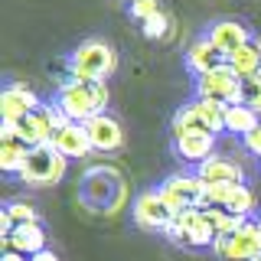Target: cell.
I'll return each mask as SVG.
<instances>
[{
	"mask_svg": "<svg viewBox=\"0 0 261 261\" xmlns=\"http://www.w3.org/2000/svg\"><path fill=\"white\" fill-rule=\"evenodd\" d=\"M65 167H69V160H65L53 144L30 147V157L20 170V179L30 183V186H53L65 176Z\"/></svg>",
	"mask_w": 261,
	"mask_h": 261,
	"instance_id": "4",
	"label": "cell"
},
{
	"mask_svg": "<svg viewBox=\"0 0 261 261\" xmlns=\"http://www.w3.org/2000/svg\"><path fill=\"white\" fill-rule=\"evenodd\" d=\"M160 193H163V199H167L176 212L199 209L202 202H206V183H202L196 173H170L160 183Z\"/></svg>",
	"mask_w": 261,
	"mask_h": 261,
	"instance_id": "8",
	"label": "cell"
},
{
	"mask_svg": "<svg viewBox=\"0 0 261 261\" xmlns=\"http://www.w3.org/2000/svg\"><path fill=\"white\" fill-rule=\"evenodd\" d=\"M4 130H10L13 137H20L27 147H43V144H53V127L49 121L43 118V111L36 114H27V118L13 121V124H4Z\"/></svg>",
	"mask_w": 261,
	"mask_h": 261,
	"instance_id": "15",
	"label": "cell"
},
{
	"mask_svg": "<svg viewBox=\"0 0 261 261\" xmlns=\"http://www.w3.org/2000/svg\"><path fill=\"white\" fill-rule=\"evenodd\" d=\"M255 261H261V255H258V258H255Z\"/></svg>",
	"mask_w": 261,
	"mask_h": 261,
	"instance_id": "30",
	"label": "cell"
},
{
	"mask_svg": "<svg viewBox=\"0 0 261 261\" xmlns=\"http://www.w3.org/2000/svg\"><path fill=\"white\" fill-rule=\"evenodd\" d=\"M196 98H209V101H219L225 108L228 105H242V79L225 62V65H219V69L196 79Z\"/></svg>",
	"mask_w": 261,
	"mask_h": 261,
	"instance_id": "5",
	"label": "cell"
},
{
	"mask_svg": "<svg viewBox=\"0 0 261 261\" xmlns=\"http://www.w3.org/2000/svg\"><path fill=\"white\" fill-rule=\"evenodd\" d=\"M43 108L39 95L33 88L20 85V82H10V85L0 92V114H4V124H13V121L27 118V114H36Z\"/></svg>",
	"mask_w": 261,
	"mask_h": 261,
	"instance_id": "10",
	"label": "cell"
},
{
	"mask_svg": "<svg viewBox=\"0 0 261 261\" xmlns=\"http://www.w3.org/2000/svg\"><path fill=\"white\" fill-rule=\"evenodd\" d=\"M114 65H118V56H114V49L105 43V39H85V43L72 53L69 79H62V85L65 82H85V85L105 82L114 72Z\"/></svg>",
	"mask_w": 261,
	"mask_h": 261,
	"instance_id": "2",
	"label": "cell"
},
{
	"mask_svg": "<svg viewBox=\"0 0 261 261\" xmlns=\"http://www.w3.org/2000/svg\"><path fill=\"white\" fill-rule=\"evenodd\" d=\"M85 134H88V144L92 150H101V153H114L124 147V127H121L118 118H111L108 111L105 114H95L92 121H85Z\"/></svg>",
	"mask_w": 261,
	"mask_h": 261,
	"instance_id": "11",
	"label": "cell"
},
{
	"mask_svg": "<svg viewBox=\"0 0 261 261\" xmlns=\"http://www.w3.org/2000/svg\"><path fill=\"white\" fill-rule=\"evenodd\" d=\"M53 147L62 153L65 160L88 157V153H92V144H88V134H85L82 124H65L62 130H56V134H53Z\"/></svg>",
	"mask_w": 261,
	"mask_h": 261,
	"instance_id": "17",
	"label": "cell"
},
{
	"mask_svg": "<svg viewBox=\"0 0 261 261\" xmlns=\"http://www.w3.org/2000/svg\"><path fill=\"white\" fill-rule=\"evenodd\" d=\"M56 105L62 108V114L72 124H85L95 114H105V108H108V85L105 82H92V85H85V82H65L59 88Z\"/></svg>",
	"mask_w": 261,
	"mask_h": 261,
	"instance_id": "1",
	"label": "cell"
},
{
	"mask_svg": "<svg viewBox=\"0 0 261 261\" xmlns=\"http://www.w3.org/2000/svg\"><path fill=\"white\" fill-rule=\"evenodd\" d=\"M157 13H160L157 0H134V4H130V16H137L141 23H147L150 16H157Z\"/></svg>",
	"mask_w": 261,
	"mask_h": 261,
	"instance_id": "26",
	"label": "cell"
},
{
	"mask_svg": "<svg viewBox=\"0 0 261 261\" xmlns=\"http://www.w3.org/2000/svg\"><path fill=\"white\" fill-rule=\"evenodd\" d=\"M4 251H20V255H39L46 251V232L39 222H27V225H16L10 239H4Z\"/></svg>",
	"mask_w": 261,
	"mask_h": 261,
	"instance_id": "16",
	"label": "cell"
},
{
	"mask_svg": "<svg viewBox=\"0 0 261 261\" xmlns=\"http://www.w3.org/2000/svg\"><path fill=\"white\" fill-rule=\"evenodd\" d=\"M225 62L235 69V75L239 79H255V75H261V43H245V46H239L232 56H225Z\"/></svg>",
	"mask_w": 261,
	"mask_h": 261,
	"instance_id": "20",
	"label": "cell"
},
{
	"mask_svg": "<svg viewBox=\"0 0 261 261\" xmlns=\"http://www.w3.org/2000/svg\"><path fill=\"white\" fill-rule=\"evenodd\" d=\"M242 147H245L248 153H255V157H261V124L251 130V134H245V137H242Z\"/></svg>",
	"mask_w": 261,
	"mask_h": 261,
	"instance_id": "27",
	"label": "cell"
},
{
	"mask_svg": "<svg viewBox=\"0 0 261 261\" xmlns=\"http://www.w3.org/2000/svg\"><path fill=\"white\" fill-rule=\"evenodd\" d=\"M7 212H10V219L16 225H27V222H36V206L27 199H13V202H7L4 206Z\"/></svg>",
	"mask_w": 261,
	"mask_h": 261,
	"instance_id": "23",
	"label": "cell"
},
{
	"mask_svg": "<svg viewBox=\"0 0 261 261\" xmlns=\"http://www.w3.org/2000/svg\"><path fill=\"white\" fill-rule=\"evenodd\" d=\"M209 43L219 49L222 56H232L239 46H245V43H251V36H248V27L245 23H239V20H216L209 27Z\"/></svg>",
	"mask_w": 261,
	"mask_h": 261,
	"instance_id": "14",
	"label": "cell"
},
{
	"mask_svg": "<svg viewBox=\"0 0 261 261\" xmlns=\"http://www.w3.org/2000/svg\"><path fill=\"white\" fill-rule=\"evenodd\" d=\"M212 251L222 261H255L261 255V222H245L239 232L216 239Z\"/></svg>",
	"mask_w": 261,
	"mask_h": 261,
	"instance_id": "7",
	"label": "cell"
},
{
	"mask_svg": "<svg viewBox=\"0 0 261 261\" xmlns=\"http://www.w3.org/2000/svg\"><path fill=\"white\" fill-rule=\"evenodd\" d=\"M130 4H134V0H130Z\"/></svg>",
	"mask_w": 261,
	"mask_h": 261,
	"instance_id": "31",
	"label": "cell"
},
{
	"mask_svg": "<svg viewBox=\"0 0 261 261\" xmlns=\"http://www.w3.org/2000/svg\"><path fill=\"white\" fill-rule=\"evenodd\" d=\"M167 33H170V16L163 13V10L144 23V36H147V39H163Z\"/></svg>",
	"mask_w": 261,
	"mask_h": 261,
	"instance_id": "25",
	"label": "cell"
},
{
	"mask_svg": "<svg viewBox=\"0 0 261 261\" xmlns=\"http://www.w3.org/2000/svg\"><path fill=\"white\" fill-rule=\"evenodd\" d=\"M196 176L206 186H239V183H245V170L235 160L219 157V153H212L206 163H199V167H196Z\"/></svg>",
	"mask_w": 261,
	"mask_h": 261,
	"instance_id": "12",
	"label": "cell"
},
{
	"mask_svg": "<svg viewBox=\"0 0 261 261\" xmlns=\"http://www.w3.org/2000/svg\"><path fill=\"white\" fill-rule=\"evenodd\" d=\"M167 235L176 245H186V248H212V245H216V235H212L206 216H202V206L176 212L170 228H167Z\"/></svg>",
	"mask_w": 261,
	"mask_h": 261,
	"instance_id": "6",
	"label": "cell"
},
{
	"mask_svg": "<svg viewBox=\"0 0 261 261\" xmlns=\"http://www.w3.org/2000/svg\"><path fill=\"white\" fill-rule=\"evenodd\" d=\"M242 105H248V108H255L261 114V75L242 79Z\"/></svg>",
	"mask_w": 261,
	"mask_h": 261,
	"instance_id": "24",
	"label": "cell"
},
{
	"mask_svg": "<svg viewBox=\"0 0 261 261\" xmlns=\"http://www.w3.org/2000/svg\"><path fill=\"white\" fill-rule=\"evenodd\" d=\"M183 130H202V134L225 130V105L209 101V98H193L173 114V134H183Z\"/></svg>",
	"mask_w": 261,
	"mask_h": 261,
	"instance_id": "3",
	"label": "cell"
},
{
	"mask_svg": "<svg viewBox=\"0 0 261 261\" xmlns=\"http://www.w3.org/2000/svg\"><path fill=\"white\" fill-rule=\"evenodd\" d=\"M30 261H59V255H56V251H49V248H46V251H39V255H33Z\"/></svg>",
	"mask_w": 261,
	"mask_h": 261,
	"instance_id": "28",
	"label": "cell"
},
{
	"mask_svg": "<svg viewBox=\"0 0 261 261\" xmlns=\"http://www.w3.org/2000/svg\"><path fill=\"white\" fill-rule=\"evenodd\" d=\"M27 157H30V147L23 144L20 137H13L10 130H0V170H4V173H16V176H20Z\"/></svg>",
	"mask_w": 261,
	"mask_h": 261,
	"instance_id": "19",
	"label": "cell"
},
{
	"mask_svg": "<svg viewBox=\"0 0 261 261\" xmlns=\"http://www.w3.org/2000/svg\"><path fill=\"white\" fill-rule=\"evenodd\" d=\"M130 212H134V222L141 228H150V232H167L170 222H173V216H176V209L163 199L160 190L141 193L134 199V206H130Z\"/></svg>",
	"mask_w": 261,
	"mask_h": 261,
	"instance_id": "9",
	"label": "cell"
},
{
	"mask_svg": "<svg viewBox=\"0 0 261 261\" xmlns=\"http://www.w3.org/2000/svg\"><path fill=\"white\" fill-rule=\"evenodd\" d=\"M173 141H176L179 160L196 163V167L206 163L216 150V134H202V130H183V134H173Z\"/></svg>",
	"mask_w": 261,
	"mask_h": 261,
	"instance_id": "13",
	"label": "cell"
},
{
	"mask_svg": "<svg viewBox=\"0 0 261 261\" xmlns=\"http://www.w3.org/2000/svg\"><path fill=\"white\" fill-rule=\"evenodd\" d=\"M186 62H190L193 72L206 75V72L219 69V65H225V56L209 43V36H199V39H193V43H190V49H186Z\"/></svg>",
	"mask_w": 261,
	"mask_h": 261,
	"instance_id": "18",
	"label": "cell"
},
{
	"mask_svg": "<svg viewBox=\"0 0 261 261\" xmlns=\"http://www.w3.org/2000/svg\"><path fill=\"white\" fill-rule=\"evenodd\" d=\"M202 216H206V222H209L216 239H225V235L239 232V228L248 222V219L235 216V212H228V209H219V206H202Z\"/></svg>",
	"mask_w": 261,
	"mask_h": 261,
	"instance_id": "22",
	"label": "cell"
},
{
	"mask_svg": "<svg viewBox=\"0 0 261 261\" xmlns=\"http://www.w3.org/2000/svg\"><path fill=\"white\" fill-rule=\"evenodd\" d=\"M0 261H30L27 255H20V251H4V258Z\"/></svg>",
	"mask_w": 261,
	"mask_h": 261,
	"instance_id": "29",
	"label": "cell"
},
{
	"mask_svg": "<svg viewBox=\"0 0 261 261\" xmlns=\"http://www.w3.org/2000/svg\"><path fill=\"white\" fill-rule=\"evenodd\" d=\"M261 124V114L248 105H228L225 108V134H235V137H245L251 134Z\"/></svg>",
	"mask_w": 261,
	"mask_h": 261,
	"instance_id": "21",
	"label": "cell"
}]
</instances>
